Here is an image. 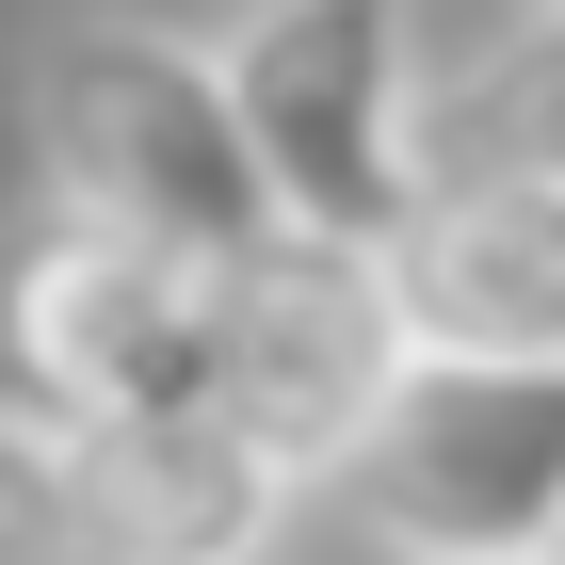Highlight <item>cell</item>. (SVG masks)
<instances>
[{"mask_svg":"<svg viewBox=\"0 0 565 565\" xmlns=\"http://www.w3.org/2000/svg\"><path fill=\"white\" fill-rule=\"evenodd\" d=\"M82 550V420L0 355V565H65Z\"/></svg>","mask_w":565,"mask_h":565,"instance_id":"9","label":"cell"},{"mask_svg":"<svg viewBox=\"0 0 565 565\" xmlns=\"http://www.w3.org/2000/svg\"><path fill=\"white\" fill-rule=\"evenodd\" d=\"M211 82L291 243H340V259L404 243V211H420V0H243Z\"/></svg>","mask_w":565,"mask_h":565,"instance_id":"2","label":"cell"},{"mask_svg":"<svg viewBox=\"0 0 565 565\" xmlns=\"http://www.w3.org/2000/svg\"><path fill=\"white\" fill-rule=\"evenodd\" d=\"M436 178H533V194H565V17H518L452 82H420V194Z\"/></svg>","mask_w":565,"mask_h":565,"instance_id":"8","label":"cell"},{"mask_svg":"<svg viewBox=\"0 0 565 565\" xmlns=\"http://www.w3.org/2000/svg\"><path fill=\"white\" fill-rule=\"evenodd\" d=\"M372 275L404 355H565V194L533 178H436Z\"/></svg>","mask_w":565,"mask_h":565,"instance_id":"6","label":"cell"},{"mask_svg":"<svg viewBox=\"0 0 565 565\" xmlns=\"http://www.w3.org/2000/svg\"><path fill=\"white\" fill-rule=\"evenodd\" d=\"M65 565H114V550H65Z\"/></svg>","mask_w":565,"mask_h":565,"instance_id":"11","label":"cell"},{"mask_svg":"<svg viewBox=\"0 0 565 565\" xmlns=\"http://www.w3.org/2000/svg\"><path fill=\"white\" fill-rule=\"evenodd\" d=\"M550 565H565V550H550Z\"/></svg>","mask_w":565,"mask_h":565,"instance_id":"12","label":"cell"},{"mask_svg":"<svg viewBox=\"0 0 565 565\" xmlns=\"http://www.w3.org/2000/svg\"><path fill=\"white\" fill-rule=\"evenodd\" d=\"M518 17H565V0H518Z\"/></svg>","mask_w":565,"mask_h":565,"instance_id":"10","label":"cell"},{"mask_svg":"<svg viewBox=\"0 0 565 565\" xmlns=\"http://www.w3.org/2000/svg\"><path fill=\"white\" fill-rule=\"evenodd\" d=\"M404 372V323H388V275L340 259V243H259L243 275H211V420L259 452L275 484H340L355 420L388 404Z\"/></svg>","mask_w":565,"mask_h":565,"instance_id":"4","label":"cell"},{"mask_svg":"<svg viewBox=\"0 0 565 565\" xmlns=\"http://www.w3.org/2000/svg\"><path fill=\"white\" fill-rule=\"evenodd\" d=\"M33 162L82 226H114V243H146L178 275H243L259 243H291L243 130H226L211 49L162 33V17H114V0L33 33Z\"/></svg>","mask_w":565,"mask_h":565,"instance_id":"1","label":"cell"},{"mask_svg":"<svg viewBox=\"0 0 565 565\" xmlns=\"http://www.w3.org/2000/svg\"><path fill=\"white\" fill-rule=\"evenodd\" d=\"M340 501L372 565H550L565 550V355H404L355 420Z\"/></svg>","mask_w":565,"mask_h":565,"instance_id":"3","label":"cell"},{"mask_svg":"<svg viewBox=\"0 0 565 565\" xmlns=\"http://www.w3.org/2000/svg\"><path fill=\"white\" fill-rule=\"evenodd\" d=\"M275 533H291V484L211 404L82 436V550H114V565H259Z\"/></svg>","mask_w":565,"mask_h":565,"instance_id":"7","label":"cell"},{"mask_svg":"<svg viewBox=\"0 0 565 565\" xmlns=\"http://www.w3.org/2000/svg\"><path fill=\"white\" fill-rule=\"evenodd\" d=\"M0 355L33 372L82 436L114 420H194L211 404V275L146 259L114 226L49 211L17 259H0Z\"/></svg>","mask_w":565,"mask_h":565,"instance_id":"5","label":"cell"}]
</instances>
